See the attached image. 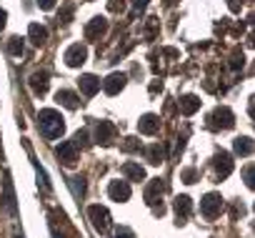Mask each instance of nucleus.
I'll list each match as a JSON object with an SVG mask.
<instances>
[{"label":"nucleus","mask_w":255,"mask_h":238,"mask_svg":"<svg viewBox=\"0 0 255 238\" xmlns=\"http://www.w3.org/2000/svg\"><path fill=\"white\" fill-rule=\"evenodd\" d=\"M38 126H40V133L45 136V138H60L63 136V131H65V123H63V115L58 113V110H53V108H45V110H40V115H38Z\"/></svg>","instance_id":"nucleus-1"},{"label":"nucleus","mask_w":255,"mask_h":238,"mask_svg":"<svg viewBox=\"0 0 255 238\" xmlns=\"http://www.w3.org/2000/svg\"><path fill=\"white\" fill-rule=\"evenodd\" d=\"M88 216H90L93 228H95L98 233H105V231L110 228V213H108V208H103V206H90V208H88Z\"/></svg>","instance_id":"nucleus-2"},{"label":"nucleus","mask_w":255,"mask_h":238,"mask_svg":"<svg viewBox=\"0 0 255 238\" xmlns=\"http://www.w3.org/2000/svg\"><path fill=\"white\" fill-rule=\"evenodd\" d=\"M220 208H223V198H220L218 193H208V196L203 198V203H200V213H203L205 218H215V216L220 213Z\"/></svg>","instance_id":"nucleus-3"},{"label":"nucleus","mask_w":255,"mask_h":238,"mask_svg":"<svg viewBox=\"0 0 255 238\" xmlns=\"http://www.w3.org/2000/svg\"><path fill=\"white\" fill-rule=\"evenodd\" d=\"M85 58H88V50H85V45H80V43H75V45H70V48L65 50V63H68L70 68L83 65Z\"/></svg>","instance_id":"nucleus-4"},{"label":"nucleus","mask_w":255,"mask_h":238,"mask_svg":"<svg viewBox=\"0 0 255 238\" xmlns=\"http://www.w3.org/2000/svg\"><path fill=\"white\" fill-rule=\"evenodd\" d=\"M233 126V113L228 110V108H218V110H213V115H210V128H230Z\"/></svg>","instance_id":"nucleus-5"},{"label":"nucleus","mask_w":255,"mask_h":238,"mask_svg":"<svg viewBox=\"0 0 255 238\" xmlns=\"http://www.w3.org/2000/svg\"><path fill=\"white\" fill-rule=\"evenodd\" d=\"M125 73H113V75H108L105 78V83H103V88H105V93L108 95H115V93H120L123 88H125Z\"/></svg>","instance_id":"nucleus-6"},{"label":"nucleus","mask_w":255,"mask_h":238,"mask_svg":"<svg viewBox=\"0 0 255 238\" xmlns=\"http://www.w3.org/2000/svg\"><path fill=\"white\" fill-rule=\"evenodd\" d=\"M113 136H115V128H113V123H108V121H100V123H98V128H95V138H98V143H103V146H110V143H113Z\"/></svg>","instance_id":"nucleus-7"},{"label":"nucleus","mask_w":255,"mask_h":238,"mask_svg":"<svg viewBox=\"0 0 255 238\" xmlns=\"http://www.w3.org/2000/svg\"><path fill=\"white\" fill-rule=\"evenodd\" d=\"M138 128H140V133H145V136H153V133H158V128H160L158 115H153V113L143 115L140 121H138Z\"/></svg>","instance_id":"nucleus-8"},{"label":"nucleus","mask_w":255,"mask_h":238,"mask_svg":"<svg viewBox=\"0 0 255 238\" xmlns=\"http://www.w3.org/2000/svg\"><path fill=\"white\" fill-rule=\"evenodd\" d=\"M108 193L115 201H128V198H130V186H128L125 181H113L110 188H108Z\"/></svg>","instance_id":"nucleus-9"},{"label":"nucleus","mask_w":255,"mask_h":238,"mask_svg":"<svg viewBox=\"0 0 255 238\" xmlns=\"http://www.w3.org/2000/svg\"><path fill=\"white\" fill-rule=\"evenodd\" d=\"M55 153H58V158H60L65 166H73V163L78 161V148H75L73 143H60Z\"/></svg>","instance_id":"nucleus-10"},{"label":"nucleus","mask_w":255,"mask_h":238,"mask_svg":"<svg viewBox=\"0 0 255 238\" xmlns=\"http://www.w3.org/2000/svg\"><path fill=\"white\" fill-rule=\"evenodd\" d=\"M213 166H215V173H218L220 178H225V176L233 171V161H230V156L223 153V151L215 156V163H213Z\"/></svg>","instance_id":"nucleus-11"},{"label":"nucleus","mask_w":255,"mask_h":238,"mask_svg":"<svg viewBox=\"0 0 255 238\" xmlns=\"http://www.w3.org/2000/svg\"><path fill=\"white\" fill-rule=\"evenodd\" d=\"M163 191H165V183H163L160 178H155V181L148 186V191H145V201H148V206H155V203H158V196H163Z\"/></svg>","instance_id":"nucleus-12"},{"label":"nucleus","mask_w":255,"mask_h":238,"mask_svg":"<svg viewBox=\"0 0 255 238\" xmlns=\"http://www.w3.org/2000/svg\"><path fill=\"white\" fill-rule=\"evenodd\" d=\"M80 90H83L85 95H95V93L100 90V80H98L95 75H83V78H80Z\"/></svg>","instance_id":"nucleus-13"},{"label":"nucleus","mask_w":255,"mask_h":238,"mask_svg":"<svg viewBox=\"0 0 255 238\" xmlns=\"http://www.w3.org/2000/svg\"><path fill=\"white\" fill-rule=\"evenodd\" d=\"M190 211H193L190 198H188V196H178V198H175V213H178V218L185 221V218L190 216Z\"/></svg>","instance_id":"nucleus-14"},{"label":"nucleus","mask_w":255,"mask_h":238,"mask_svg":"<svg viewBox=\"0 0 255 238\" xmlns=\"http://www.w3.org/2000/svg\"><path fill=\"white\" fill-rule=\"evenodd\" d=\"M123 173L130 178V181H143V178H145V171H143V166H138V163H125V166H123Z\"/></svg>","instance_id":"nucleus-15"},{"label":"nucleus","mask_w":255,"mask_h":238,"mask_svg":"<svg viewBox=\"0 0 255 238\" xmlns=\"http://www.w3.org/2000/svg\"><path fill=\"white\" fill-rule=\"evenodd\" d=\"M103 30H105V20H103V18H93V23L85 28V38L93 40V38H98Z\"/></svg>","instance_id":"nucleus-16"},{"label":"nucleus","mask_w":255,"mask_h":238,"mask_svg":"<svg viewBox=\"0 0 255 238\" xmlns=\"http://www.w3.org/2000/svg\"><path fill=\"white\" fill-rule=\"evenodd\" d=\"M30 85H33V90H35L38 95H43V93L48 90V73H35V75L30 78Z\"/></svg>","instance_id":"nucleus-17"},{"label":"nucleus","mask_w":255,"mask_h":238,"mask_svg":"<svg viewBox=\"0 0 255 238\" xmlns=\"http://www.w3.org/2000/svg\"><path fill=\"white\" fill-rule=\"evenodd\" d=\"M65 108H70V110H75L78 108V95L75 93H70V90H58V95H55Z\"/></svg>","instance_id":"nucleus-18"},{"label":"nucleus","mask_w":255,"mask_h":238,"mask_svg":"<svg viewBox=\"0 0 255 238\" xmlns=\"http://www.w3.org/2000/svg\"><path fill=\"white\" fill-rule=\"evenodd\" d=\"M198 108H200V100H198L195 95H185V98H180V110H183L185 115L195 113Z\"/></svg>","instance_id":"nucleus-19"},{"label":"nucleus","mask_w":255,"mask_h":238,"mask_svg":"<svg viewBox=\"0 0 255 238\" xmlns=\"http://www.w3.org/2000/svg\"><path fill=\"white\" fill-rule=\"evenodd\" d=\"M30 38H33V43H35V45H43V43L48 40V30H45L43 25L33 23V25H30Z\"/></svg>","instance_id":"nucleus-20"},{"label":"nucleus","mask_w":255,"mask_h":238,"mask_svg":"<svg viewBox=\"0 0 255 238\" xmlns=\"http://www.w3.org/2000/svg\"><path fill=\"white\" fill-rule=\"evenodd\" d=\"M235 153L238 156H250L253 153V141L250 138H238L235 141Z\"/></svg>","instance_id":"nucleus-21"},{"label":"nucleus","mask_w":255,"mask_h":238,"mask_svg":"<svg viewBox=\"0 0 255 238\" xmlns=\"http://www.w3.org/2000/svg\"><path fill=\"white\" fill-rule=\"evenodd\" d=\"M123 151H125V153L140 151V141H138V138H125V141H123Z\"/></svg>","instance_id":"nucleus-22"},{"label":"nucleus","mask_w":255,"mask_h":238,"mask_svg":"<svg viewBox=\"0 0 255 238\" xmlns=\"http://www.w3.org/2000/svg\"><path fill=\"white\" fill-rule=\"evenodd\" d=\"M160 156H163V153H160V146H150V148H148V161H150L153 166L160 163Z\"/></svg>","instance_id":"nucleus-23"},{"label":"nucleus","mask_w":255,"mask_h":238,"mask_svg":"<svg viewBox=\"0 0 255 238\" xmlns=\"http://www.w3.org/2000/svg\"><path fill=\"white\" fill-rule=\"evenodd\" d=\"M10 53H13V55H20V53H23V40H20V38H13V40H10Z\"/></svg>","instance_id":"nucleus-24"},{"label":"nucleus","mask_w":255,"mask_h":238,"mask_svg":"<svg viewBox=\"0 0 255 238\" xmlns=\"http://www.w3.org/2000/svg\"><path fill=\"white\" fill-rule=\"evenodd\" d=\"M113 238H135V236L128 231V228H118V231L113 233Z\"/></svg>","instance_id":"nucleus-25"},{"label":"nucleus","mask_w":255,"mask_h":238,"mask_svg":"<svg viewBox=\"0 0 255 238\" xmlns=\"http://www.w3.org/2000/svg\"><path fill=\"white\" fill-rule=\"evenodd\" d=\"M38 5H40L43 10H50V8L55 5V0H38Z\"/></svg>","instance_id":"nucleus-26"},{"label":"nucleus","mask_w":255,"mask_h":238,"mask_svg":"<svg viewBox=\"0 0 255 238\" xmlns=\"http://www.w3.org/2000/svg\"><path fill=\"white\" fill-rule=\"evenodd\" d=\"M245 183H248V188H253V168L250 166L245 168Z\"/></svg>","instance_id":"nucleus-27"},{"label":"nucleus","mask_w":255,"mask_h":238,"mask_svg":"<svg viewBox=\"0 0 255 238\" xmlns=\"http://www.w3.org/2000/svg\"><path fill=\"white\" fill-rule=\"evenodd\" d=\"M145 5H148V0H135V8H138V10H143Z\"/></svg>","instance_id":"nucleus-28"},{"label":"nucleus","mask_w":255,"mask_h":238,"mask_svg":"<svg viewBox=\"0 0 255 238\" xmlns=\"http://www.w3.org/2000/svg\"><path fill=\"white\" fill-rule=\"evenodd\" d=\"M5 28V10H0V30Z\"/></svg>","instance_id":"nucleus-29"}]
</instances>
